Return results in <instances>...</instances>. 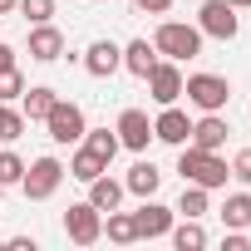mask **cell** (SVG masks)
<instances>
[{
  "label": "cell",
  "mask_w": 251,
  "mask_h": 251,
  "mask_svg": "<svg viewBox=\"0 0 251 251\" xmlns=\"http://www.w3.org/2000/svg\"><path fill=\"white\" fill-rule=\"evenodd\" d=\"M153 138L168 143V148H182V143L192 138V118H187L177 103H163V113L153 118Z\"/></svg>",
  "instance_id": "8fae6325"
},
{
  "label": "cell",
  "mask_w": 251,
  "mask_h": 251,
  "mask_svg": "<svg viewBox=\"0 0 251 251\" xmlns=\"http://www.w3.org/2000/svg\"><path fill=\"white\" fill-rule=\"evenodd\" d=\"M182 94H187V103H192L197 113H222L226 99H231V84H226L222 74H187V79H182Z\"/></svg>",
  "instance_id": "277c9868"
},
{
  "label": "cell",
  "mask_w": 251,
  "mask_h": 251,
  "mask_svg": "<svg viewBox=\"0 0 251 251\" xmlns=\"http://www.w3.org/2000/svg\"><path fill=\"white\" fill-rule=\"evenodd\" d=\"M15 5H20V0H0V15H15Z\"/></svg>",
  "instance_id": "d6a6232c"
},
{
  "label": "cell",
  "mask_w": 251,
  "mask_h": 251,
  "mask_svg": "<svg viewBox=\"0 0 251 251\" xmlns=\"http://www.w3.org/2000/svg\"><path fill=\"white\" fill-rule=\"evenodd\" d=\"M103 236L108 241H118V246H133L138 241V226H133V212H103Z\"/></svg>",
  "instance_id": "d6986e66"
},
{
  "label": "cell",
  "mask_w": 251,
  "mask_h": 251,
  "mask_svg": "<svg viewBox=\"0 0 251 251\" xmlns=\"http://www.w3.org/2000/svg\"><path fill=\"white\" fill-rule=\"evenodd\" d=\"M173 207H163V202H153V197H143V207L133 212V226H138V241H158V236H168L173 231Z\"/></svg>",
  "instance_id": "30bf717a"
},
{
  "label": "cell",
  "mask_w": 251,
  "mask_h": 251,
  "mask_svg": "<svg viewBox=\"0 0 251 251\" xmlns=\"http://www.w3.org/2000/svg\"><path fill=\"white\" fill-rule=\"evenodd\" d=\"M222 246H226V251H246V246H251V236H246V231H236V226H226Z\"/></svg>",
  "instance_id": "f546056e"
},
{
  "label": "cell",
  "mask_w": 251,
  "mask_h": 251,
  "mask_svg": "<svg viewBox=\"0 0 251 251\" xmlns=\"http://www.w3.org/2000/svg\"><path fill=\"white\" fill-rule=\"evenodd\" d=\"M177 212H182V217H197V222H202V217L212 212V192H207V187H197V182H182Z\"/></svg>",
  "instance_id": "7402d4cb"
},
{
  "label": "cell",
  "mask_w": 251,
  "mask_h": 251,
  "mask_svg": "<svg viewBox=\"0 0 251 251\" xmlns=\"http://www.w3.org/2000/svg\"><path fill=\"white\" fill-rule=\"evenodd\" d=\"M84 187H89V202H94L99 212H113V207L123 202V182H118V177H108V173H99V177H94V182H84Z\"/></svg>",
  "instance_id": "ac0fdd59"
},
{
  "label": "cell",
  "mask_w": 251,
  "mask_h": 251,
  "mask_svg": "<svg viewBox=\"0 0 251 251\" xmlns=\"http://www.w3.org/2000/svg\"><path fill=\"white\" fill-rule=\"evenodd\" d=\"M168 236H173V246H177V251H202V246H207V231H202V222H197V217H187L182 226L173 222V231H168Z\"/></svg>",
  "instance_id": "603a6c76"
},
{
  "label": "cell",
  "mask_w": 251,
  "mask_h": 251,
  "mask_svg": "<svg viewBox=\"0 0 251 251\" xmlns=\"http://www.w3.org/2000/svg\"><path fill=\"white\" fill-rule=\"evenodd\" d=\"M148 99L163 108V103H177L182 99V69H177V59H158L153 69H148Z\"/></svg>",
  "instance_id": "ba28073f"
},
{
  "label": "cell",
  "mask_w": 251,
  "mask_h": 251,
  "mask_svg": "<svg viewBox=\"0 0 251 251\" xmlns=\"http://www.w3.org/2000/svg\"><path fill=\"white\" fill-rule=\"evenodd\" d=\"M0 197H5V187H0Z\"/></svg>",
  "instance_id": "e575fe53"
},
{
  "label": "cell",
  "mask_w": 251,
  "mask_h": 251,
  "mask_svg": "<svg viewBox=\"0 0 251 251\" xmlns=\"http://www.w3.org/2000/svg\"><path fill=\"white\" fill-rule=\"evenodd\" d=\"M113 133H118V143L128 148V153H143V148L153 143V118H148L143 108H123L118 123H113Z\"/></svg>",
  "instance_id": "9c48e42d"
},
{
  "label": "cell",
  "mask_w": 251,
  "mask_h": 251,
  "mask_svg": "<svg viewBox=\"0 0 251 251\" xmlns=\"http://www.w3.org/2000/svg\"><path fill=\"white\" fill-rule=\"evenodd\" d=\"M123 69V50L113 45V40H94L89 50H84V74L89 79H113Z\"/></svg>",
  "instance_id": "7c38bea8"
},
{
  "label": "cell",
  "mask_w": 251,
  "mask_h": 251,
  "mask_svg": "<svg viewBox=\"0 0 251 251\" xmlns=\"http://www.w3.org/2000/svg\"><path fill=\"white\" fill-rule=\"evenodd\" d=\"M54 99H59V94H54L50 84H35V89L25 84V94H20V113H25V123H45V113L54 108Z\"/></svg>",
  "instance_id": "e0dca14e"
},
{
  "label": "cell",
  "mask_w": 251,
  "mask_h": 251,
  "mask_svg": "<svg viewBox=\"0 0 251 251\" xmlns=\"http://www.w3.org/2000/svg\"><path fill=\"white\" fill-rule=\"evenodd\" d=\"M64 173H69V177H79V182H94L99 173H108V163H103V158H94V153L79 143V148L69 153V168H64Z\"/></svg>",
  "instance_id": "44dd1931"
},
{
  "label": "cell",
  "mask_w": 251,
  "mask_h": 251,
  "mask_svg": "<svg viewBox=\"0 0 251 251\" xmlns=\"http://www.w3.org/2000/svg\"><path fill=\"white\" fill-rule=\"evenodd\" d=\"M133 10H148V15H168L173 0H133Z\"/></svg>",
  "instance_id": "4dcf8cb0"
},
{
  "label": "cell",
  "mask_w": 251,
  "mask_h": 251,
  "mask_svg": "<svg viewBox=\"0 0 251 251\" xmlns=\"http://www.w3.org/2000/svg\"><path fill=\"white\" fill-rule=\"evenodd\" d=\"M153 45H158V54L163 59H197L202 54V30L197 25H182V20H163L158 30H153Z\"/></svg>",
  "instance_id": "7a4b0ae2"
},
{
  "label": "cell",
  "mask_w": 251,
  "mask_h": 251,
  "mask_svg": "<svg viewBox=\"0 0 251 251\" xmlns=\"http://www.w3.org/2000/svg\"><path fill=\"white\" fill-rule=\"evenodd\" d=\"M59 182H64V163L45 153V158L25 163V177H20V192H25V202H50V197L59 192Z\"/></svg>",
  "instance_id": "3957f363"
},
{
  "label": "cell",
  "mask_w": 251,
  "mask_h": 251,
  "mask_svg": "<svg viewBox=\"0 0 251 251\" xmlns=\"http://www.w3.org/2000/svg\"><path fill=\"white\" fill-rule=\"evenodd\" d=\"M79 143H84L94 158H103V163H113V158H118V148H123L113 128H84V138H79Z\"/></svg>",
  "instance_id": "ffe728a7"
},
{
  "label": "cell",
  "mask_w": 251,
  "mask_h": 251,
  "mask_svg": "<svg viewBox=\"0 0 251 251\" xmlns=\"http://www.w3.org/2000/svg\"><path fill=\"white\" fill-rule=\"evenodd\" d=\"M197 30H202V40H236V30H241V10H231L226 0H202L197 5Z\"/></svg>",
  "instance_id": "5b68a950"
},
{
  "label": "cell",
  "mask_w": 251,
  "mask_h": 251,
  "mask_svg": "<svg viewBox=\"0 0 251 251\" xmlns=\"http://www.w3.org/2000/svg\"><path fill=\"white\" fill-rule=\"evenodd\" d=\"M158 187H163V173H158V163H133L128 168V177H123V192H133V197H158Z\"/></svg>",
  "instance_id": "9a60e30c"
},
{
  "label": "cell",
  "mask_w": 251,
  "mask_h": 251,
  "mask_svg": "<svg viewBox=\"0 0 251 251\" xmlns=\"http://www.w3.org/2000/svg\"><path fill=\"white\" fill-rule=\"evenodd\" d=\"M45 128H50V138L59 143V148H69V143H79L84 138V108L74 103V99H54V108L45 113Z\"/></svg>",
  "instance_id": "8992f818"
},
{
  "label": "cell",
  "mask_w": 251,
  "mask_h": 251,
  "mask_svg": "<svg viewBox=\"0 0 251 251\" xmlns=\"http://www.w3.org/2000/svg\"><path fill=\"white\" fill-rule=\"evenodd\" d=\"M226 5H231V10H251V0H226Z\"/></svg>",
  "instance_id": "836d02e7"
},
{
  "label": "cell",
  "mask_w": 251,
  "mask_h": 251,
  "mask_svg": "<svg viewBox=\"0 0 251 251\" xmlns=\"http://www.w3.org/2000/svg\"><path fill=\"white\" fill-rule=\"evenodd\" d=\"M226 138H231V123L222 118V113H202L197 123H192V148H207V153H222L226 148Z\"/></svg>",
  "instance_id": "5bb4252c"
},
{
  "label": "cell",
  "mask_w": 251,
  "mask_h": 251,
  "mask_svg": "<svg viewBox=\"0 0 251 251\" xmlns=\"http://www.w3.org/2000/svg\"><path fill=\"white\" fill-rule=\"evenodd\" d=\"M20 177H25V158L15 148H5L0 153V187H20Z\"/></svg>",
  "instance_id": "d4e9b609"
},
{
  "label": "cell",
  "mask_w": 251,
  "mask_h": 251,
  "mask_svg": "<svg viewBox=\"0 0 251 251\" xmlns=\"http://www.w3.org/2000/svg\"><path fill=\"white\" fill-rule=\"evenodd\" d=\"M153 64H158V45L153 40H128L123 45V69H128L133 79H148Z\"/></svg>",
  "instance_id": "2e32d148"
},
{
  "label": "cell",
  "mask_w": 251,
  "mask_h": 251,
  "mask_svg": "<svg viewBox=\"0 0 251 251\" xmlns=\"http://www.w3.org/2000/svg\"><path fill=\"white\" fill-rule=\"evenodd\" d=\"M177 173H182V182H197L207 192L226 187V177H231V168H226L222 153H207V148H192V143L177 148Z\"/></svg>",
  "instance_id": "6da1fadb"
},
{
  "label": "cell",
  "mask_w": 251,
  "mask_h": 251,
  "mask_svg": "<svg viewBox=\"0 0 251 251\" xmlns=\"http://www.w3.org/2000/svg\"><path fill=\"white\" fill-rule=\"evenodd\" d=\"M64 236L74 241V246H94L99 236H103V212L84 197V202H69V212H64Z\"/></svg>",
  "instance_id": "52a82bcc"
},
{
  "label": "cell",
  "mask_w": 251,
  "mask_h": 251,
  "mask_svg": "<svg viewBox=\"0 0 251 251\" xmlns=\"http://www.w3.org/2000/svg\"><path fill=\"white\" fill-rule=\"evenodd\" d=\"M222 222L236 226V231H246V226H251V192H231V197L222 202Z\"/></svg>",
  "instance_id": "cb8c5ba5"
},
{
  "label": "cell",
  "mask_w": 251,
  "mask_h": 251,
  "mask_svg": "<svg viewBox=\"0 0 251 251\" xmlns=\"http://www.w3.org/2000/svg\"><path fill=\"white\" fill-rule=\"evenodd\" d=\"M25 133V113L10 108V103H0V143H15Z\"/></svg>",
  "instance_id": "4316f807"
},
{
  "label": "cell",
  "mask_w": 251,
  "mask_h": 251,
  "mask_svg": "<svg viewBox=\"0 0 251 251\" xmlns=\"http://www.w3.org/2000/svg\"><path fill=\"white\" fill-rule=\"evenodd\" d=\"M25 50H30V59H35V64H54V59L64 54V30H54L50 20H45V25H30Z\"/></svg>",
  "instance_id": "4fadbf2b"
},
{
  "label": "cell",
  "mask_w": 251,
  "mask_h": 251,
  "mask_svg": "<svg viewBox=\"0 0 251 251\" xmlns=\"http://www.w3.org/2000/svg\"><path fill=\"white\" fill-rule=\"evenodd\" d=\"M15 10L25 15V25H45V20H54V0H20Z\"/></svg>",
  "instance_id": "83f0119b"
},
{
  "label": "cell",
  "mask_w": 251,
  "mask_h": 251,
  "mask_svg": "<svg viewBox=\"0 0 251 251\" xmlns=\"http://www.w3.org/2000/svg\"><path fill=\"white\" fill-rule=\"evenodd\" d=\"M231 177H236L241 187H251V148H241V153L231 158Z\"/></svg>",
  "instance_id": "f1b7e54d"
},
{
  "label": "cell",
  "mask_w": 251,
  "mask_h": 251,
  "mask_svg": "<svg viewBox=\"0 0 251 251\" xmlns=\"http://www.w3.org/2000/svg\"><path fill=\"white\" fill-rule=\"evenodd\" d=\"M5 64H15V45H5V40H0V69H5Z\"/></svg>",
  "instance_id": "1f68e13d"
},
{
  "label": "cell",
  "mask_w": 251,
  "mask_h": 251,
  "mask_svg": "<svg viewBox=\"0 0 251 251\" xmlns=\"http://www.w3.org/2000/svg\"><path fill=\"white\" fill-rule=\"evenodd\" d=\"M89 5H99V0H89Z\"/></svg>",
  "instance_id": "d590c367"
},
{
  "label": "cell",
  "mask_w": 251,
  "mask_h": 251,
  "mask_svg": "<svg viewBox=\"0 0 251 251\" xmlns=\"http://www.w3.org/2000/svg\"><path fill=\"white\" fill-rule=\"evenodd\" d=\"M25 94V74H20V64H5L0 69V103H15Z\"/></svg>",
  "instance_id": "484cf974"
}]
</instances>
